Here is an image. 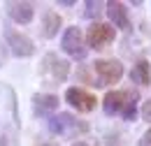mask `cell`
<instances>
[{
    "mask_svg": "<svg viewBox=\"0 0 151 146\" xmlns=\"http://www.w3.org/2000/svg\"><path fill=\"white\" fill-rule=\"evenodd\" d=\"M60 47L65 49V54L75 60H84L86 58V47H84V35L77 26H70L65 28L63 33V39H60Z\"/></svg>",
    "mask_w": 151,
    "mask_h": 146,
    "instance_id": "1",
    "label": "cell"
},
{
    "mask_svg": "<svg viewBox=\"0 0 151 146\" xmlns=\"http://www.w3.org/2000/svg\"><path fill=\"white\" fill-rule=\"evenodd\" d=\"M114 35H116V30H114L109 23L95 21L93 26L88 28V33H86V44H88L91 49H105L107 44L114 42Z\"/></svg>",
    "mask_w": 151,
    "mask_h": 146,
    "instance_id": "2",
    "label": "cell"
},
{
    "mask_svg": "<svg viewBox=\"0 0 151 146\" xmlns=\"http://www.w3.org/2000/svg\"><path fill=\"white\" fill-rule=\"evenodd\" d=\"M93 70H95V74L100 77V81L107 84V86L119 84L121 77H123V65H121L119 60H112V58H107V60H95Z\"/></svg>",
    "mask_w": 151,
    "mask_h": 146,
    "instance_id": "3",
    "label": "cell"
},
{
    "mask_svg": "<svg viewBox=\"0 0 151 146\" xmlns=\"http://www.w3.org/2000/svg\"><path fill=\"white\" fill-rule=\"evenodd\" d=\"M49 130L54 135H70V132H81L86 130V125H81L72 114H56L51 121H49Z\"/></svg>",
    "mask_w": 151,
    "mask_h": 146,
    "instance_id": "4",
    "label": "cell"
},
{
    "mask_svg": "<svg viewBox=\"0 0 151 146\" xmlns=\"http://www.w3.org/2000/svg\"><path fill=\"white\" fill-rule=\"evenodd\" d=\"M5 39H7L9 49H12V54L19 56V58L33 56V51H35V44H33V42H30L26 35L17 33V30H7V33H5Z\"/></svg>",
    "mask_w": 151,
    "mask_h": 146,
    "instance_id": "5",
    "label": "cell"
},
{
    "mask_svg": "<svg viewBox=\"0 0 151 146\" xmlns=\"http://www.w3.org/2000/svg\"><path fill=\"white\" fill-rule=\"evenodd\" d=\"M65 97H68V102H70V104H72L77 111H84V114L93 111V109H95V104H98L95 95L86 93L84 88H70V91L65 93Z\"/></svg>",
    "mask_w": 151,
    "mask_h": 146,
    "instance_id": "6",
    "label": "cell"
},
{
    "mask_svg": "<svg viewBox=\"0 0 151 146\" xmlns=\"http://www.w3.org/2000/svg\"><path fill=\"white\" fill-rule=\"evenodd\" d=\"M42 70L47 74H51L54 81H65V77L70 74V65L63 58H58L56 54H47L42 58Z\"/></svg>",
    "mask_w": 151,
    "mask_h": 146,
    "instance_id": "7",
    "label": "cell"
},
{
    "mask_svg": "<svg viewBox=\"0 0 151 146\" xmlns=\"http://www.w3.org/2000/svg\"><path fill=\"white\" fill-rule=\"evenodd\" d=\"M105 9H107V16L112 21V28H121V30H128V28H130L128 12H126V5H123V2L109 0V2H105Z\"/></svg>",
    "mask_w": 151,
    "mask_h": 146,
    "instance_id": "8",
    "label": "cell"
},
{
    "mask_svg": "<svg viewBox=\"0 0 151 146\" xmlns=\"http://www.w3.org/2000/svg\"><path fill=\"white\" fill-rule=\"evenodd\" d=\"M7 14H9L12 21H17V23H30L35 9H33L30 2H19V0H14V2H7Z\"/></svg>",
    "mask_w": 151,
    "mask_h": 146,
    "instance_id": "9",
    "label": "cell"
},
{
    "mask_svg": "<svg viewBox=\"0 0 151 146\" xmlns=\"http://www.w3.org/2000/svg\"><path fill=\"white\" fill-rule=\"evenodd\" d=\"M123 102H126V93H121V91H109L107 95H105V100H102V107H105V111H107L109 116H114V114H121Z\"/></svg>",
    "mask_w": 151,
    "mask_h": 146,
    "instance_id": "10",
    "label": "cell"
},
{
    "mask_svg": "<svg viewBox=\"0 0 151 146\" xmlns=\"http://www.w3.org/2000/svg\"><path fill=\"white\" fill-rule=\"evenodd\" d=\"M130 79L135 86H149L151 84V67L147 60H139L135 63V67L130 70Z\"/></svg>",
    "mask_w": 151,
    "mask_h": 146,
    "instance_id": "11",
    "label": "cell"
},
{
    "mask_svg": "<svg viewBox=\"0 0 151 146\" xmlns=\"http://www.w3.org/2000/svg\"><path fill=\"white\" fill-rule=\"evenodd\" d=\"M33 104H35V111L37 114H51V111L58 107V97L56 95H47V93H40L33 97Z\"/></svg>",
    "mask_w": 151,
    "mask_h": 146,
    "instance_id": "12",
    "label": "cell"
},
{
    "mask_svg": "<svg viewBox=\"0 0 151 146\" xmlns=\"http://www.w3.org/2000/svg\"><path fill=\"white\" fill-rule=\"evenodd\" d=\"M58 30H60V16H58L56 12H47L44 21H42V35L47 37V39H51Z\"/></svg>",
    "mask_w": 151,
    "mask_h": 146,
    "instance_id": "13",
    "label": "cell"
},
{
    "mask_svg": "<svg viewBox=\"0 0 151 146\" xmlns=\"http://www.w3.org/2000/svg\"><path fill=\"white\" fill-rule=\"evenodd\" d=\"M135 114H137V93L130 91V93H126V102H123L121 116L123 118H135Z\"/></svg>",
    "mask_w": 151,
    "mask_h": 146,
    "instance_id": "14",
    "label": "cell"
},
{
    "mask_svg": "<svg viewBox=\"0 0 151 146\" xmlns=\"http://www.w3.org/2000/svg\"><path fill=\"white\" fill-rule=\"evenodd\" d=\"M84 16H88V19H95V16H100L102 14V2H93V0H88V2H84Z\"/></svg>",
    "mask_w": 151,
    "mask_h": 146,
    "instance_id": "15",
    "label": "cell"
},
{
    "mask_svg": "<svg viewBox=\"0 0 151 146\" xmlns=\"http://www.w3.org/2000/svg\"><path fill=\"white\" fill-rule=\"evenodd\" d=\"M139 116H142L147 123H151V97L147 100V102H144V104H142V109H139Z\"/></svg>",
    "mask_w": 151,
    "mask_h": 146,
    "instance_id": "16",
    "label": "cell"
},
{
    "mask_svg": "<svg viewBox=\"0 0 151 146\" xmlns=\"http://www.w3.org/2000/svg\"><path fill=\"white\" fill-rule=\"evenodd\" d=\"M137 146H151V130L144 132V137L139 139V144H137Z\"/></svg>",
    "mask_w": 151,
    "mask_h": 146,
    "instance_id": "17",
    "label": "cell"
},
{
    "mask_svg": "<svg viewBox=\"0 0 151 146\" xmlns=\"http://www.w3.org/2000/svg\"><path fill=\"white\" fill-rule=\"evenodd\" d=\"M72 146H88L86 142H77V144H72Z\"/></svg>",
    "mask_w": 151,
    "mask_h": 146,
    "instance_id": "18",
    "label": "cell"
},
{
    "mask_svg": "<svg viewBox=\"0 0 151 146\" xmlns=\"http://www.w3.org/2000/svg\"><path fill=\"white\" fill-rule=\"evenodd\" d=\"M44 146H56V144H44Z\"/></svg>",
    "mask_w": 151,
    "mask_h": 146,
    "instance_id": "19",
    "label": "cell"
}]
</instances>
